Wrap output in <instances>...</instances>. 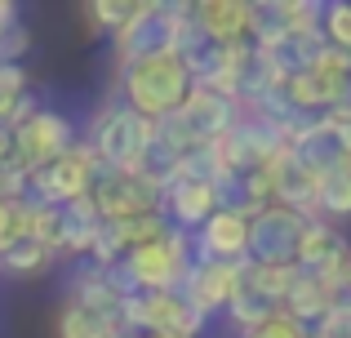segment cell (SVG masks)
Here are the masks:
<instances>
[{
    "label": "cell",
    "mask_w": 351,
    "mask_h": 338,
    "mask_svg": "<svg viewBox=\"0 0 351 338\" xmlns=\"http://www.w3.org/2000/svg\"><path fill=\"white\" fill-rule=\"evenodd\" d=\"M116 89L129 112L147 116V121H169L187 103L196 80H191V67L178 53H156V58H138L129 67H116Z\"/></svg>",
    "instance_id": "6da1fadb"
},
{
    "label": "cell",
    "mask_w": 351,
    "mask_h": 338,
    "mask_svg": "<svg viewBox=\"0 0 351 338\" xmlns=\"http://www.w3.org/2000/svg\"><path fill=\"white\" fill-rule=\"evenodd\" d=\"M156 138V121L129 112L120 98H107L85 125V143L98 156L103 169H120V173H143L147 147Z\"/></svg>",
    "instance_id": "7a4b0ae2"
},
{
    "label": "cell",
    "mask_w": 351,
    "mask_h": 338,
    "mask_svg": "<svg viewBox=\"0 0 351 338\" xmlns=\"http://www.w3.org/2000/svg\"><path fill=\"white\" fill-rule=\"evenodd\" d=\"M120 263H125L138 294H173V289H182L191 263H196V241L187 232H178V227H169L160 241L129 250Z\"/></svg>",
    "instance_id": "3957f363"
},
{
    "label": "cell",
    "mask_w": 351,
    "mask_h": 338,
    "mask_svg": "<svg viewBox=\"0 0 351 338\" xmlns=\"http://www.w3.org/2000/svg\"><path fill=\"white\" fill-rule=\"evenodd\" d=\"M89 200H94L103 223H120V218H138V214H165V187L152 173L98 169Z\"/></svg>",
    "instance_id": "277c9868"
},
{
    "label": "cell",
    "mask_w": 351,
    "mask_h": 338,
    "mask_svg": "<svg viewBox=\"0 0 351 338\" xmlns=\"http://www.w3.org/2000/svg\"><path fill=\"white\" fill-rule=\"evenodd\" d=\"M311 218L293 214L285 205H267L249 218V254L254 267H298V245Z\"/></svg>",
    "instance_id": "5b68a950"
},
{
    "label": "cell",
    "mask_w": 351,
    "mask_h": 338,
    "mask_svg": "<svg viewBox=\"0 0 351 338\" xmlns=\"http://www.w3.org/2000/svg\"><path fill=\"white\" fill-rule=\"evenodd\" d=\"M98 169H103L98 156L89 152V143L80 138L62 160H53V165H45V169L32 173L27 200H32V205H58V209L71 205V200H85L89 187H94V178H98Z\"/></svg>",
    "instance_id": "8992f818"
},
{
    "label": "cell",
    "mask_w": 351,
    "mask_h": 338,
    "mask_svg": "<svg viewBox=\"0 0 351 338\" xmlns=\"http://www.w3.org/2000/svg\"><path fill=\"white\" fill-rule=\"evenodd\" d=\"M169 49H173V5H156V0H138L134 18L112 36L116 67H129L138 58H156Z\"/></svg>",
    "instance_id": "52a82bcc"
},
{
    "label": "cell",
    "mask_w": 351,
    "mask_h": 338,
    "mask_svg": "<svg viewBox=\"0 0 351 338\" xmlns=\"http://www.w3.org/2000/svg\"><path fill=\"white\" fill-rule=\"evenodd\" d=\"M76 143H80L76 125L62 112H53V107H40L27 125L14 130V156L27 165V173H36V169L53 165V160H62Z\"/></svg>",
    "instance_id": "ba28073f"
},
{
    "label": "cell",
    "mask_w": 351,
    "mask_h": 338,
    "mask_svg": "<svg viewBox=\"0 0 351 338\" xmlns=\"http://www.w3.org/2000/svg\"><path fill=\"white\" fill-rule=\"evenodd\" d=\"M285 147H289V143H285V134H276L271 125L254 121V116H240L236 130L218 143V156H223L227 169L249 173V169H267Z\"/></svg>",
    "instance_id": "9c48e42d"
},
{
    "label": "cell",
    "mask_w": 351,
    "mask_h": 338,
    "mask_svg": "<svg viewBox=\"0 0 351 338\" xmlns=\"http://www.w3.org/2000/svg\"><path fill=\"white\" fill-rule=\"evenodd\" d=\"M347 267H351V245H347V236L338 232V227L311 218L307 232H302V245H298V271H307V276L334 285Z\"/></svg>",
    "instance_id": "30bf717a"
},
{
    "label": "cell",
    "mask_w": 351,
    "mask_h": 338,
    "mask_svg": "<svg viewBox=\"0 0 351 338\" xmlns=\"http://www.w3.org/2000/svg\"><path fill=\"white\" fill-rule=\"evenodd\" d=\"M196 258H214V263H245L249 254V214L245 209H214L209 223L196 236Z\"/></svg>",
    "instance_id": "8fae6325"
},
{
    "label": "cell",
    "mask_w": 351,
    "mask_h": 338,
    "mask_svg": "<svg viewBox=\"0 0 351 338\" xmlns=\"http://www.w3.org/2000/svg\"><path fill=\"white\" fill-rule=\"evenodd\" d=\"M236 267H240V263L196 258L178 294L187 298V303H191V307H196V312L209 321L214 312H227V303H232V289H236Z\"/></svg>",
    "instance_id": "7c38bea8"
},
{
    "label": "cell",
    "mask_w": 351,
    "mask_h": 338,
    "mask_svg": "<svg viewBox=\"0 0 351 338\" xmlns=\"http://www.w3.org/2000/svg\"><path fill=\"white\" fill-rule=\"evenodd\" d=\"M214 209H218V196L209 182H200V178H169L165 182V218H169V227L196 236L209 223Z\"/></svg>",
    "instance_id": "4fadbf2b"
},
{
    "label": "cell",
    "mask_w": 351,
    "mask_h": 338,
    "mask_svg": "<svg viewBox=\"0 0 351 338\" xmlns=\"http://www.w3.org/2000/svg\"><path fill=\"white\" fill-rule=\"evenodd\" d=\"M267 169H271V200L276 205L293 209V214H302V218H316V182H320L316 173L302 165L289 147H285Z\"/></svg>",
    "instance_id": "5bb4252c"
},
{
    "label": "cell",
    "mask_w": 351,
    "mask_h": 338,
    "mask_svg": "<svg viewBox=\"0 0 351 338\" xmlns=\"http://www.w3.org/2000/svg\"><path fill=\"white\" fill-rule=\"evenodd\" d=\"M289 152L316 173V178L329 173V169H338L347 160V152H343V143H338V130H334L329 116H311V121L289 138Z\"/></svg>",
    "instance_id": "9a60e30c"
},
{
    "label": "cell",
    "mask_w": 351,
    "mask_h": 338,
    "mask_svg": "<svg viewBox=\"0 0 351 338\" xmlns=\"http://www.w3.org/2000/svg\"><path fill=\"white\" fill-rule=\"evenodd\" d=\"M276 312H280V303L263 294V285L254 280V263L245 258V263L236 267V289H232V303H227V316H232V325H236L240 334H254L258 325H267Z\"/></svg>",
    "instance_id": "2e32d148"
},
{
    "label": "cell",
    "mask_w": 351,
    "mask_h": 338,
    "mask_svg": "<svg viewBox=\"0 0 351 338\" xmlns=\"http://www.w3.org/2000/svg\"><path fill=\"white\" fill-rule=\"evenodd\" d=\"M196 18L214 45H240L249 40V23H254V5L249 0H200Z\"/></svg>",
    "instance_id": "e0dca14e"
},
{
    "label": "cell",
    "mask_w": 351,
    "mask_h": 338,
    "mask_svg": "<svg viewBox=\"0 0 351 338\" xmlns=\"http://www.w3.org/2000/svg\"><path fill=\"white\" fill-rule=\"evenodd\" d=\"M280 312L293 316L302 330H316V325L329 316V285L293 267V280H289V289H285V298H280Z\"/></svg>",
    "instance_id": "ac0fdd59"
},
{
    "label": "cell",
    "mask_w": 351,
    "mask_h": 338,
    "mask_svg": "<svg viewBox=\"0 0 351 338\" xmlns=\"http://www.w3.org/2000/svg\"><path fill=\"white\" fill-rule=\"evenodd\" d=\"M98 232H103V218H98L89 196L62 205V258H89Z\"/></svg>",
    "instance_id": "d6986e66"
},
{
    "label": "cell",
    "mask_w": 351,
    "mask_h": 338,
    "mask_svg": "<svg viewBox=\"0 0 351 338\" xmlns=\"http://www.w3.org/2000/svg\"><path fill=\"white\" fill-rule=\"evenodd\" d=\"M320 49H325V36L320 32H285L276 45H267V58L276 62V71H280L285 80L298 76V71H307L311 62L320 58Z\"/></svg>",
    "instance_id": "ffe728a7"
},
{
    "label": "cell",
    "mask_w": 351,
    "mask_h": 338,
    "mask_svg": "<svg viewBox=\"0 0 351 338\" xmlns=\"http://www.w3.org/2000/svg\"><path fill=\"white\" fill-rule=\"evenodd\" d=\"M53 334L58 338H120L125 325H120V312L107 316V312H89L80 303H62L58 307V321H53Z\"/></svg>",
    "instance_id": "44dd1931"
},
{
    "label": "cell",
    "mask_w": 351,
    "mask_h": 338,
    "mask_svg": "<svg viewBox=\"0 0 351 338\" xmlns=\"http://www.w3.org/2000/svg\"><path fill=\"white\" fill-rule=\"evenodd\" d=\"M316 218L329 227L351 223V160H343L338 169L320 173L316 182Z\"/></svg>",
    "instance_id": "7402d4cb"
},
{
    "label": "cell",
    "mask_w": 351,
    "mask_h": 338,
    "mask_svg": "<svg viewBox=\"0 0 351 338\" xmlns=\"http://www.w3.org/2000/svg\"><path fill=\"white\" fill-rule=\"evenodd\" d=\"M71 303L89 307V312H107V316H116V312H120V294L112 289L107 271H103V267H94V263H85V267L71 276Z\"/></svg>",
    "instance_id": "603a6c76"
},
{
    "label": "cell",
    "mask_w": 351,
    "mask_h": 338,
    "mask_svg": "<svg viewBox=\"0 0 351 338\" xmlns=\"http://www.w3.org/2000/svg\"><path fill=\"white\" fill-rule=\"evenodd\" d=\"M27 241H36L53 258H62V209L58 205H32V214H27Z\"/></svg>",
    "instance_id": "cb8c5ba5"
},
{
    "label": "cell",
    "mask_w": 351,
    "mask_h": 338,
    "mask_svg": "<svg viewBox=\"0 0 351 338\" xmlns=\"http://www.w3.org/2000/svg\"><path fill=\"white\" fill-rule=\"evenodd\" d=\"M32 94V76L23 62H0V130H9L23 107V98Z\"/></svg>",
    "instance_id": "d4e9b609"
},
{
    "label": "cell",
    "mask_w": 351,
    "mask_h": 338,
    "mask_svg": "<svg viewBox=\"0 0 351 338\" xmlns=\"http://www.w3.org/2000/svg\"><path fill=\"white\" fill-rule=\"evenodd\" d=\"M134 5L138 0H94V5H85V27L89 36H116L120 27L134 18Z\"/></svg>",
    "instance_id": "484cf974"
},
{
    "label": "cell",
    "mask_w": 351,
    "mask_h": 338,
    "mask_svg": "<svg viewBox=\"0 0 351 338\" xmlns=\"http://www.w3.org/2000/svg\"><path fill=\"white\" fill-rule=\"evenodd\" d=\"M53 254L49 250H40L36 241H18L14 250L0 258V271H9V276H40V271H49L53 267Z\"/></svg>",
    "instance_id": "4316f807"
},
{
    "label": "cell",
    "mask_w": 351,
    "mask_h": 338,
    "mask_svg": "<svg viewBox=\"0 0 351 338\" xmlns=\"http://www.w3.org/2000/svg\"><path fill=\"white\" fill-rule=\"evenodd\" d=\"M27 214H32L27 200H0V258L18 241H27Z\"/></svg>",
    "instance_id": "83f0119b"
},
{
    "label": "cell",
    "mask_w": 351,
    "mask_h": 338,
    "mask_svg": "<svg viewBox=\"0 0 351 338\" xmlns=\"http://www.w3.org/2000/svg\"><path fill=\"white\" fill-rule=\"evenodd\" d=\"M320 36H325V45H334V49L351 53V5H347V0H334V5H325Z\"/></svg>",
    "instance_id": "f1b7e54d"
},
{
    "label": "cell",
    "mask_w": 351,
    "mask_h": 338,
    "mask_svg": "<svg viewBox=\"0 0 351 338\" xmlns=\"http://www.w3.org/2000/svg\"><path fill=\"white\" fill-rule=\"evenodd\" d=\"M32 53V27L27 23H14L0 32V62H23Z\"/></svg>",
    "instance_id": "f546056e"
},
{
    "label": "cell",
    "mask_w": 351,
    "mask_h": 338,
    "mask_svg": "<svg viewBox=\"0 0 351 338\" xmlns=\"http://www.w3.org/2000/svg\"><path fill=\"white\" fill-rule=\"evenodd\" d=\"M254 280L263 285L267 298H276V303H280L285 289H289V280H293V267H254Z\"/></svg>",
    "instance_id": "4dcf8cb0"
},
{
    "label": "cell",
    "mask_w": 351,
    "mask_h": 338,
    "mask_svg": "<svg viewBox=\"0 0 351 338\" xmlns=\"http://www.w3.org/2000/svg\"><path fill=\"white\" fill-rule=\"evenodd\" d=\"M249 338H311V330H302L293 316H285V312H276L267 325H258Z\"/></svg>",
    "instance_id": "1f68e13d"
},
{
    "label": "cell",
    "mask_w": 351,
    "mask_h": 338,
    "mask_svg": "<svg viewBox=\"0 0 351 338\" xmlns=\"http://www.w3.org/2000/svg\"><path fill=\"white\" fill-rule=\"evenodd\" d=\"M329 316H351V267L329 285Z\"/></svg>",
    "instance_id": "d6a6232c"
},
{
    "label": "cell",
    "mask_w": 351,
    "mask_h": 338,
    "mask_svg": "<svg viewBox=\"0 0 351 338\" xmlns=\"http://www.w3.org/2000/svg\"><path fill=\"white\" fill-rule=\"evenodd\" d=\"M311 338H351V316H325L311 330Z\"/></svg>",
    "instance_id": "836d02e7"
},
{
    "label": "cell",
    "mask_w": 351,
    "mask_h": 338,
    "mask_svg": "<svg viewBox=\"0 0 351 338\" xmlns=\"http://www.w3.org/2000/svg\"><path fill=\"white\" fill-rule=\"evenodd\" d=\"M329 116H334V121H338V125H351V80H347V89H343V98H338V107H334V112H329Z\"/></svg>",
    "instance_id": "e575fe53"
},
{
    "label": "cell",
    "mask_w": 351,
    "mask_h": 338,
    "mask_svg": "<svg viewBox=\"0 0 351 338\" xmlns=\"http://www.w3.org/2000/svg\"><path fill=\"white\" fill-rule=\"evenodd\" d=\"M329 121H334V116H329ZM334 130H338V143H343L347 160H351V125H338V121H334Z\"/></svg>",
    "instance_id": "d590c367"
},
{
    "label": "cell",
    "mask_w": 351,
    "mask_h": 338,
    "mask_svg": "<svg viewBox=\"0 0 351 338\" xmlns=\"http://www.w3.org/2000/svg\"><path fill=\"white\" fill-rule=\"evenodd\" d=\"M143 338H173V334H143Z\"/></svg>",
    "instance_id": "8d00e7d4"
},
{
    "label": "cell",
    "mask_w": 351,
    "mask_h": 338,
    "mask_svg": "<svg viewBox=\"0 0 351 338\" xmlns=\"http://www.w3.org/2000/svg\"><path fill=\"white\" fill-rule=\"evenodd\" d=\"M120 338H138V334H120Z\"/></svg>",
    "instance_id": "74e56055"
}]
</instances>
